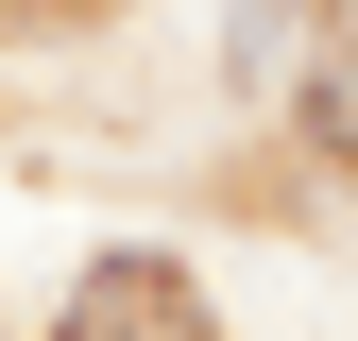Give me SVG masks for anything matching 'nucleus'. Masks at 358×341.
Returning a JSON list of instances; mask_svg holds the SVG:
<instances>
[{"label": "nucleus", "instance_id": "nucleus-1", "mask_svg": "<svg viewBox=\"0 0 358 341\" xmlns=\"http://www.w3.org/2000/svg\"><path fill=\"white\" fill-rule=\"evenodd\" d=\"M52 341H222V324H205V290L171 256H85V290H69Z\"/></svg>", "mask_w": 358, "mask_h": 341}, {"label": "nucleus", "instance_id": "nucleus-2", "mask_svg": "<svg viewBox=\"0 0 358 341\" xmlns=\"http://www.w3.org/2000/svg\"><path fill=\"white\" fill-rule=\"evenodd\" d=\"M307 137H324V154L358 170V0L324 17V68H307Z\"/></svg>", "mask_w": 358, "mask_h": 341}]
</instances>
